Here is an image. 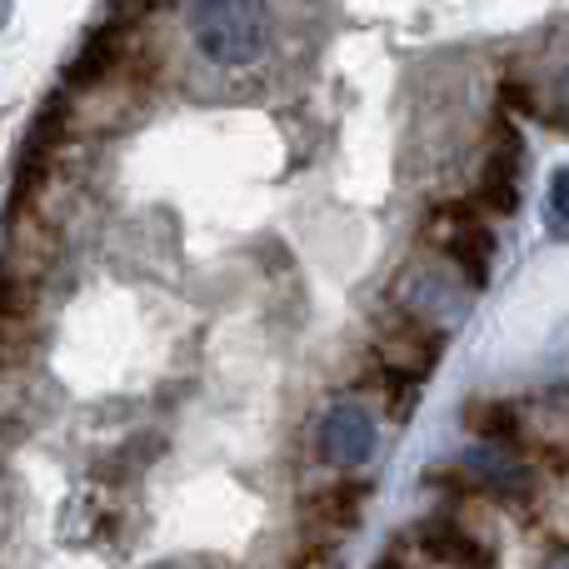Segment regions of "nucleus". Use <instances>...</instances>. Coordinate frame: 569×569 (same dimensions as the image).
I'll use <instances>...</instances> for the list:
<instances>
[{
	"label": "nucleus",
	"mask_w": 569,
	"mask_h": 569,
	"mask_svg": "<svg viewBox=\"0 0 569 569\" xmlns=\"http://www.w3.org/2000/svg\"><path fill=\"white\" fill-rule=\"evenodd\" d=\"M190 36L216 66H250L270 40V16L260 0H190Z\"/></svg>",
	"instance_id": "1"
},
{
	"label": "nucleus",
	"mask_w": 569,
	"mask_h": 569,
	"mask_svg": "<svg viewBox=\"0 0 569 569\" xmlns=\"http://www.w3.org/2000/svg\"><path fill=\"white\" fill-rule=\"evenodd\" d=\"M375 450V420L360 405H330L320 420V455L335 465V470H360Z\"/></svg>",
	"instance_id": "2"
},
{
	"label": "nucleus",
	"mask_w": 569,
	"mask_h": 569,
	"mask_svg": "<svg viewBox=\"0 0 569 569\" xmlns=\"http://www.w3.org/2000/svg\"><path fill=\"white\" fill-rule=\"evenodd\" d=\"M430 240L455 260V266L470 270L475 284H485V266H490V256H495V240L470 210H445V216H435Z\"/></svg>",
	"instance_id": "3"
},
{
	"label": "nucleus",
	"mask_w": 569,
	"mask_h": 569,
	"mask_svg": "<svg viewBox=\"0 0 569 569\" xmlns=\"http://www.w3.org/2000/svg\"><path fill=\"white\" fill-rule=\"evenodd\" d=\"M485 200L495 210H515V200H520V140L510 126H500V146H495L490 170H485Z\"/></svg>",
	"instance_id": "4"
},
{
	"label": "nucleus",
	"mask_w": 569,
	"mask_h": 569,
	"mask_svg": "<svg viewBox=\"0 0 569 569\" xmlns=\"http://www.w3.org/2000/svg\"><path fill=\"white\" fill-rule=\"evenodd\" d=\"M465 475H470L475 485H485V490H495V495H520L525 485H530L525 480V465L515 460L510 450H495V445L465 455Z\"/></svg>",
	"instance_id": "5"
},
{
	"label": "nucleus",
	"mask_w": 569,
	"mask_h": 569,
	"mask_svg": "<svg viewBox=\"0 0 569 569\" xmlns=\"http://www.w3.org/2000/svg\"><path fill=\"white\" fill-rule=\"evenodd\" d=\"M405 295H410V310L420 315H435V320H460V300H455V284H445L435 270H415L405 276Z\"/></svg>",
	"instance_id": "6"
},
{
	"label": "nucleus",
	"mask_w": 569,
	"mask_h": 569,
	"mask_svg": "<svg viewBox=\"0 0 569 569\" xmlns=\"http://www.w3.org/2000/svg\"><path fill=\"white\" fill-rule=\"evenodd\" d=\"M425 545H430V555H440V560H450V565H470V569L490 565V550H480V545H475L470 535H460L455 525H425Z\"/></svg>",
	"instance_id": "7"
},
{
	"label": "nucleus",
	"mask_w": 569,
	"mask_h": 569,
	"mask_svg": "<svg viewBox=\"0 0 569 569\" xmlns=\"http://www.w3.org/2000/svg\"><path fill=\"white\" fill-rule=\"evenodd\" d=\"M545 210H550V226H555V230L569 226V176H565V170H555V176H550V196H545Z\"/></svg>",
	"instance_id": "8"
},
{
	"label": "nucleus",
	"mask_w": 569,
	"mask_h": 569,
	"mask_svg": "<svg viewBox=\"0 0 569 569\" xmlns=\"http://www.w3.org/2000/svg\"><path fill=\"white\" fill-rule=\"evenodd\" d=\"M545 569H569V555H565V550H555L550 560H545Z\"/></svg>",
	"instance_id": "9"
},
{
	"label": "nucleus",
	"mask_w": 569,
	"mask_h": 569,
	"mask_svg": "<svg viewBox=\"0 0 569 569\" xmlns=\"http://www.w3.org/2000/svg\"><path fill=\"white\" fill-rule=\"evenodd\" d=\"M6 20H10V0H0V26H6Z\"/></svg>",
	"instance_id": "10"
},
{
	"label": "nucleus",
	"mask_w": 569,
	"mask_h": 569,
	"mask_svg": "<svg viewBox=\"0 0 569 569\" xmlns=\"http://www.w3.org/2000/svg\"><path fill=\"white\" fill-rule=\"evenodd\" d=\"M380 569H400V565H395V560H385V565H380Z\"/></svg>",
	"instance_id": "11"
}]
</instances>
